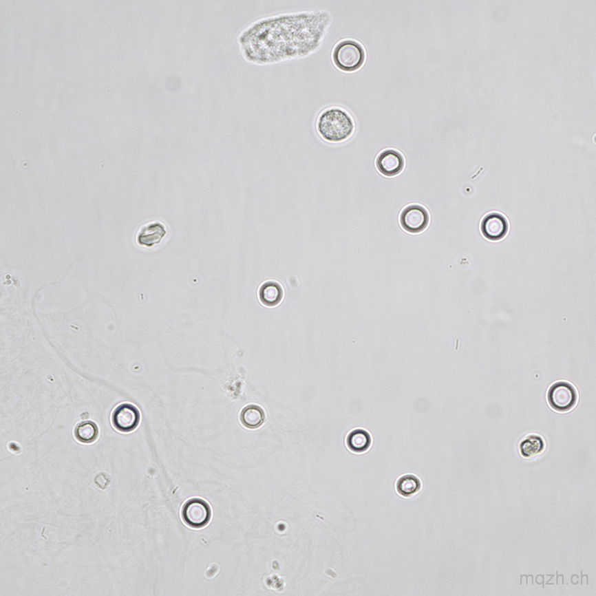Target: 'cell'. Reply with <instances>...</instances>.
<instances>
[{"mask_svg":"<svg viewBox=\"0 0 596 596\" xmlns=\"http://www.w3.org/2000/svg\"><path fill=\"white\" fill-rule=\"evenodd\" d=\"M352 116L339 107H331L320 114L317 130L322 138L330 143L339 144L350 138L355 131Z\"/></svg>","mask_w":596,"mask_h":596,"instance_id":"6da1fadb","label":"cell"},{"mask_svg":"<svg viewBox=\"0 0 596 596\" xmlns=\"http://www.w3.org/2000/svg\"><path fill=\"white\" fill-rule=\"evenodd\" d=\"M332 57L334 66L339 70L354 72L363 66L366 54L361 43L353 39H345L335 45Z\"/></svg>","mask_w":596,"mask_h":596,"instance_id":"7a4b0ae2","label":"cell"},{"mask_svg":"<svg viewBox=\"0 0 596 596\" xmlns=\"http://www.w3.org/2000/svg\"><path fill=\"white\" fill-rule=\"evenodd\" d=\"M181 515L182 521L188 526L193 529H202L211 522V509L205 500L192 498L183 505Z\"/></svg>","mask_w":596,"mask_h":596,"instance_id":"3957f363","label":"cell"},{"mask_svg":"<svg viewBox=\"0 0 596 596\" xmlns=\"http://www.w3.org/2000/svg\"><path fill=\"white\" fill-rule=\"evenodd\" d=\"M547 399L553 409L564 412L571 410L575 405L577 394L575 387L568 382L558 381L549 388Z\"/></svg>","mask_w":596,"mask_h":596,"instance_id":"277c9868","label":"cell"},{"mask_svg":"<svg viewBox=\"0 0 596 596\" xmlns=\"http://www.w3.org/2000/svg\"><path fill=\"white\" fill-rule=\"evenodd\" d=\"M400 222L401 226L407 233L420 234L425 231L429 224V213L423 206L412 204L403 210Z\"/></svg>","mask_w":596,"mask_h":596,"instance_id":"5b68a950","label":"cell"},{"mask_svg":"<svg viewBox=\"0 0 596 596\" xmlns=\"http://www.w3.org/2000/svg\"><path fill=\"white\" fill-rule=\"evenodd\" d=\"M141 416L138 409L129 403H123L115 408L111 416L114 429L120 433L134 432L140 423Z\"/></svg>","mask_w":596,"mask_h":596,"instance_id":"8992f818","label":"cell"},{"mask_svg":"<svg viewBox=\"0 0 596 596\" xmlns=\"http://www.w3.org/2000/svg\"><path fill=\"white\" fill-rule=\"evenodd\" d=\"M378 171L387 177H394L401 174L405 165L402 153L394 149L382 151L376 161Z\"/></svg>","mask_w":596,"mask_h":596,"instance_id":"52a82bcc","label":"cell"},{"mask_svg":"<svg viewBox=\"0 0 596 596\" xmlns=\"http://www.w3.org/2000/svg\"><path fill=\"white\" fill-rule=\"evenodd\" d=\"M481 231L485 238L492 241L500 240L509 232V223L505 217L498 213H492L483 219Z\"/></svg>","mask_w":596,"mask_h":596,"instance_id":"ba28073f","label":"cell"},{"mask_svg":"<svg viewBox=\"0 0 596 596\" xmlns=\"http://www.w3.org/2000/svg\"><path fill=\"white\" fill-rule=\"evenodd\" d=\"M284 297L283 286L277 281H266L259 287V301L266 308L277 307L283 301Z\"/></svg>","mask_w":596,"mask_h":596,"instance_id":"9c48e42d","label":"cell"},{"mask_svg":"<svg viewBox=\"0 0 596 596\" xmlns=\"http://www.w3.org/2000/svg\"><path fill=\"white\" fill-rule=\"evenodd\" d=\"M166 234L165 226L162 223H150L141 229L136 241L140 246L152 248L160 244Z\"/></svg>","mask_w":596,"mask_h":596,"instance_id":"30bf717a","label":"cell"},{"mask_svg":"<svg viewBox=\"0 0 596 596\" xmlns=\"http://www.w3.org/2000/svg\"><path fill=\"white\" fill-rule=\"evenodd\" d=\"M265 419L264 409L255 405L244 407L240 414L241 423L249 429H258L264 423Z\"/></svg>","mask_w":596,"mask_h":596,"instance_id":"8fae6325","label":"cell"},{"mask_svg":"<svg viewBox=\"0 0 596 596\" xmlns=\"http://www.w3.org/2000/svg\"><path fill=\"white\" fill-rule=\"evenodd\" d=\"M346 444L351 451L361 454L370 448L372 438L368 432L362 429H358L349 434L347 437Z\"/></svg>","mask_w":596,"mask_h":596,"instance_id":"7c38bea8","label":"cell"},{"mask_svg":"<svg viewBox=\"0 0 596 596\" xmlns=\"http://www.w3.org/2000/svg\"><path fill=\"white\" fill-rule=\"evenodd\" d=\"M98 434L97 425L89 421L79 423L74 430L76 439L85 445L93 444L98 439Z\"/></svg>","mask_w":596,"mask_h":596,"instance_id":"4fadbf2b","label":"cell"},{"mask_svg":"<svg viewBox=\"0 0 596 596\" xmlns=\"http://www.w3.org/2000/svg\"><path fill=\"white\" fill-rule=\"evenodd\" d=\"M422 484L418 478L414 475H405L397 480L396 492L401 496L408 498L417 494L421 489Z\"/></svg>","mask_w":596,"mask_h":596,"instance_id":"5bb4252c","label":"cell"},{"mask_svg":"<svg viewBox=\"0 0 596 596\" xmlns=\"http://www.w3.org/2000/svg\"><path fill=\"white\" fill-rule=\"evenodd\" d=\"M519 449L523 457L531 458L544 451L545 443L540 436L530 435L522 441Z\"/></svg>","mask_w":596,"mask_h":596,"instance_id":"9a60e30c","label":"cell"},{"mask_svg":"<svg viewBox=\"0 0 596 596\" xmlns=\"http://www.w3.org/2000/svg\"><path fill=\"white\" fill-rule=\"evenodd\" d=\"M105 473H100L96 478V484L98 485L102 489L103 483L104 484L105 488L109 485V481Z\"/></svg>","mask_w":596,"mask_h":596,"instance_id":"2e32d148","label":"cell"}]
</instances>
